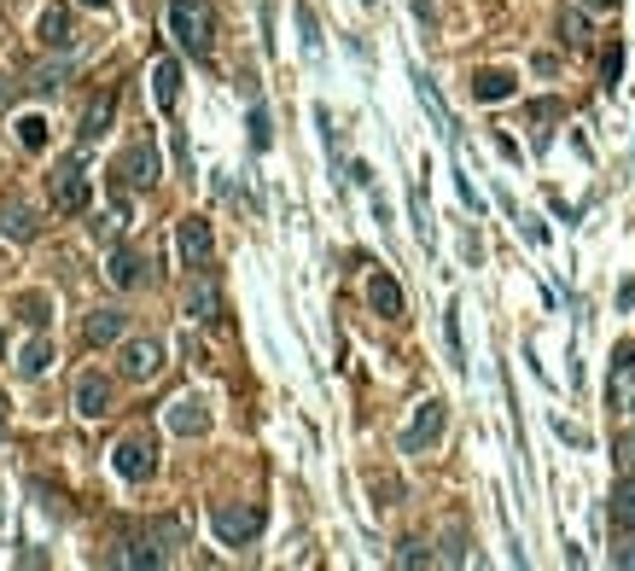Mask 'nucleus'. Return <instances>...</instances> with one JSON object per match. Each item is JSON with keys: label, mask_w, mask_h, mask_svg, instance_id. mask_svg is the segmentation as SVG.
Listing matches in <instances>:
<instances>
[{"label": "nucleus", "mask_w": 635, "mask_h": 571, "mask_svg": "<svg viewBox=\"0 0 635 571\" xmlns=\"http://www.w3.org/2000/svg\"><path fill=\"white\" fill-rule=\"evenodd\" d=\"M12 100H18V82H12V76H0V111H6Z\"/></svg>", "instance_id": "39"}, {"label": "nucleus", "mask_w": 635, "mask_h": 571, "mask_svg": "<svg viewBox=\"0 0 635 571\" xmlns=\"http://www.w3.org/2000/svg\"><path fill=\"white\" fill-rule=\"evenodd\" d=\"M560 41H566V47H583V41H589V18H583V12H560Z\"/></svg>", "instance_id": "28"}, {"label": "nucleus", "mask_w": 635, "mask_h": 571, "mask_svg": "<svg viewBox=\"0 0 635 571\" xmlns=\"http://www.w3.org/2000/svg\"><path fill=\"white\" fill-rule=\"evenodd\" d=\"M397 560H402V566H432V548H426V542H402Z\"/></svg>", "instance_id": "34"}, {"label": "nucleus", "mask_w": 635, "mask_h": 571, "mask_svg": "<svg viewBox=\"0 0 635 571\" xmlns=\"http://www.w3.org/2000/svg\"><path fill=\"white\" fill-rule=\"evenodd\" d=\"M187 315H193V321H204V327H216V321H222V298H216L210 274H199V286L187 292Z\"/></svg>", "instance_id": "17"}, {"label": "nucleus", "mask_w": 635, "mask_h": 571, "mask_svg": "<svg viewBox=\"0 0 635 571\" xmlns=\"http://www.w3.org/2000/svg\"><path fill=\"white\" fill-rule=\"evenodd\" d=\"M298 35H303V53L315 59V53H321V24H315V12H309V0H298Z\"/></svg>", "instance_id": "27"}, {"label": "nucleus", "mask_w": 635, "mask_h": 571, "mask_svg": "<svg viewBox=\"0 0 635 571\" xmlns=\"http://www.w3.org/2000/svg\"><path fill=\"white\" fill-rule=\"evenodd\" d=\"M35 35H41V47H53V53H70V47H76V24H70V12H65V6L41 12Z\"/></svg>", "instance_id": "11"}, {"label": "nucleus", "mask_w": 635, "mask_h": 571, "mask_svg": "<svg viewBox=\"0 0 635 571\" xmlns=\"http://www.w3.org/2000/svg\"><path fill=\"white\" fill-rule=\"evenodd\" d=\"M59 82H65V65H53V70L41 65V70H35V76H30V88H35V94H53Z\"/></svg>", "instance_id": "32"}, {"label": "nucleus", "mask_w": 635, "mask_h": 571, "mask_svg": "<svg viewBox=\"0 0 635 571\" xmlns=\"http://www.w3.org/2000/svg\"><path fill=\"white\" fill-rule=\"evenodd\" d=\"M18 140H24V152H41V146H47V123H41V117H24V123H18Z\"/></svg>", "instance_id": "30"}, {"label": "nucleus", "mask_w": 635, "mask_h": 571, "mask_svg": "<svg viewBox=\"0 0 635 571\" xmlns=\"http://www.w3.org/2000/svg\"><path fill=\"white\" fill-rule=\"evenodd\" d=\"M414 18H420L426 30H432V24H437V12H432V6H426V0H414Z\"/></svg>", "instance_id": "40"}, {"label": "nucleus", "mask_w": 635, "mask_h": 571, "mask_svg": "<svg viewBox=\"0 0 635 571\" xmlns=\"http://www.w3.org/2000/svg\"><path fill=\"white\" fill-rule=\"evenodd\" d=\"M123 333H129V315H123V309H94V315L82 321V338H88L94 350H100V344H117Z\"/></svg>", "instance_id": "10"}, {"label": "nucleus", "mask_w": 635, "mask_h": 571, "mask_svg": "<svg viewBox=\"0 0 635 571\" xmlns=\"http://www.w3.org/2000/svg\"><path fill=\"white\" fill-rule=\"evenodd\" d=\"M519 94V82L507 76V70H478L472 76V100L478 105H502V100H513Z\"/></svg>", "instance_id": "13"}, {"label": "nucleus", "mask_w": 635, "mask_h": 571, "mask_svg": "<svg viewBox=\"0 0 635 571\" xmlns=\"http://www.w3.org/2000/svg\"><path fill=\"white\" fill-rule=\"evenodd\" d=\"M612 566H635V531L618 542V548H612Z\"/></svg>", "instance_id": "36"}, {"label": "nucleus", "mask_w": 635, "mask_h": 571, "mask_svg": "<svg viewBox=\"0 0 635 571\" xmlns=\"http://www.w3.org/2000/svg\"><path fill=\"white\" fill-rule=\"evenodd\" d=\"M117 362H123V379H134V385H146V379H158V373H164V350H158L152 338H129Z\"/></svg>", "instance_id": "8"}, {"label": "nucleus", "mask_w": 635, "mask_h": 571, "mask_svg": "<svg viewBox=\"0 0 635 571\" xmlns=\"http://www.w3.org/2000/svg\"><path fill=\"white\" fill-rule=\"evenodd\" d=\"M443 344H449V368L467 373V344H461V303L443 309Z\"/></svg>", "instance_id": "22"}, {"label": "nucleus", "mask_w": 635, "mask_h": 571, "mask_svg": "<svg viewBox=\"0 0 635 571\" xmlns=\"http://www.w3.org/2000/svg\"><path fill=\"white\" fill-rule=\"evenodd\" d=\"M443 426H449V403L426 397V403L414 408V420L402 426V455H420V449H432L437 437H443Z\"/></svg>", "instance_id": "3"}, {"label": "nucleus", "mask_w": 635, "mask_h": 571, "mask_svg": "<svg viewBox=\"0 0 635 571\" xmlns=\"http://www.w3.org/2000/svg\"><path fill=\"white\" fill-rule=\"evenodd\" d=\"M589 6H618V0H589Z\"/></svg>", "instance_id": "42"}, {"label": "nucleus", "mask_w": 635, "mask_h": 571, "mask_svg": "<svg viewBox=\"0 0 635 571\" xmlns=\"http://www.w3.org/2000/svg\"><path fill=\"white\" fill-rule=\"evenodd\" d=\"M164 426L169 432H181V437H199L204 426H210V408H204L199 397H175V403L164 408Z\"/></svg>", "instance_id": "9"}, {"label": "nucleus", "mask_w": 635, "mask_h": 571, "mask_svg": "<svg viewBox=\"0 0 635 571\" xmlns=\"http://www.w3.org/2000/svg\"><path fill=\"white\" fill-rule=\"evenodd\" d=\"M158 175H164V164H158V146L152 140H134L129 152L117 158V181L123 187H152Z\"/></svg>", "instance_id": "6"}, {"label": "nucleus", "mask_w": 635, "mask_h": 571, "mask_svg": "<svg viewBox=\"0 0 635 571\" xmlns=\"http://www.w3.org/2000/svg\"><path fill=\"white\" fill-rule=\"evenodd\" d=\"M175 245H181V263L193 274H204L210 257H216V239H210V222H204V216H181V222H175Z\"/></svg>", "instance_id": "5"}, {"label": "nucleus", "mask_w": 635, "mask_h": 571, "mask_svg": "<svg viewBox=\"0 0 635 571\" xmlns=\"http://www.w3.org/2000/svg\"><path fill=\"white\" fill-rule=\"evenodd\" d=\"M368 303H373V315H385V321H402V286H397V280H391L385 269L368 280Z\"/></svg>", "instance_id": "14"}, {"label": "nucleus", "mask_w": 635, "mask_h": 571, "mask_svg": "<svg viewBox=\"0 0 635 571\" xmlns=\"http://www.w3.org/2000/svg\"><path fill=\"white\" fill-rule=\"evenodd\" d=\"M0 420H6V403H0Z\"/></svg>", "instance_id": "43"}, {"label": "nucleus", "mask_w": 635, "mask_h": 571, "mask_svg": "<svg viewBox=\"0 0 635 571\" xmlns=\"http://www.w3.org/2000/svg\"><path fill=\"white\" fill-rule=\"evenodd\" d=\"M0 234L18 239V245H30V239L41 234V222H35V216H30V210H24L18 199H6V204H0Z\"/></svg>", "instance_id": "16"}, {"label": "nucleus", "mask_w": 635, "mask_h": 571, "mask_svg": "<svg viewBox=\"0 0 635 571\" xmlns=\"http://www.w3.org/2000/svg\"><path fill=\"white\" fill-rule=\"evenodd\" d=\"M105 566H164V554H158V548H152V542H123V548H117V554H105Z\"/></svg>", "instance_id": "23"}, {"label": "nucleus", "mask_w": 635, "mask_h": 571, "mask_svg": "<svg viewBox=\"0 0 635 571\" xmlns=\"http://www.w3.org/2000/svg\"><path fill=\"white\" fill-rule=\"evenodd\" d=\"M612 531H635V472H618L612 484Z\"/></svg>", "instance_id": "18"}, {"label": "nucleus", "mask_w": 635, "mask_h": 571, "mask_svg": "<svg viewBox=\"0 0 635 571\" xmlns=\"http://www.w3.org/2000/svg\"><path fill=\"white\" fill-rule=\"evenodd\" d=\"M169 35H175L193 59H210V41H216L210 0H169Z\"/></svg>", "instance_id": "1"}, {"label": "nucleus", "mask_w": 635, "mask_h": 571, "mask_svg": "<svg viewBox=\"0 0 635 571\" xmlns=\"http://www.w3.org/2000/svg\"><path fill=\"white\" fill-rule=\"evenodd\" d=\"M531 117H536V123H554V117H560V100H536Z\"/></svg>", "instance_id": "37"}, {"label": "nucleus", "mask_w": 635, "mask_h": 571, "mask_svg": "<svg viewBox=\"0 0 635 571\" xmlns=\"http://www.w3.org/2000/svg\"><path fill=\"white\" fill-rule=\"evenodd\" d=\"M408 204H414V234H420V245H432V210H426V181H414V187H408Z\"/></svg>", "instance_id": "26"}, {"label": "nucleus", "mask_w": 635, "mask_h": 571, "mask_svg": "<svg viewBox=\"0 0 635 571\" xmlns=\"http://www.w3.org/2000/svg\"><path fill=\"white\" fill-rule=\"evenodd\" d=\"M414 94H420V105L432 111V123H437V129H443V135L455 140V117H449V105L437 100V88H432V76H426V70H414Z\"/></svg>", "instance_id": "21"}, {"label": "nucleus", "mask_w": 635, "mask_h": 571, "mask_svg": "<svg viewBox=\"0 0 635 571\" xmlns=\"http://www.w3.org/2000/svg\"><path fill=\"white\" fill-rule=\"evenodd\" d=\"M519 228H525V239H531V245H542V239H548V228H542L536 216H519Z\"/></svg>", "instance_id": "38"}, {"label": "nucleus", "mask_w": 635, "mask_h": 571, "mask_svg": "<svg viewBox=\"0 0 635 571\" xmlns=\"http://www.w3.org/2000/svg\"><path fill=\"white\" fill-rule=\"evenodd\" d=\"M601 76H606V88H618V76H624V47H618V41L606 47V59H601Z\"/></svg>", "instance_id": "31"}, {"label": "nucleus", "mask_w": 635, "mask_h": 571, "mask_svg": "<svg viewBox=\"0 0 635 571\" xmlns=\"http://www.w3.org/2000/svg\"><path fill=\"white\" fill-rule=\"evenodd\" d=\"M152 100H158V111H175V100H181V65L175 59L152 65Z\"/></svg>", "instance_id": "15"}, {"label": "nucleus", "mask_w": 635, "mask_h": 571, "mask_svg": "<svg viewBox=\"0 0 635 571\" xmlns=\"http://www.w3.org/2000/svg\"><path fill=\"white\" fill-rule=\"evenodd\" d=\"M612 455H618V472H635V432H618Z\"/></svg>", "instance_id": "33"}, {"label": "nucleus", "mask_w": 635, "mask_h": 571, "mask_svg": "<svg viewBox=\"0 0 635 571\" xmlns=\"http://www.w3.org/2000/svg\"><path fill=\"white\" fill-rule=\"evenodd\" d=\"M12 309H18V315H24V321H30L35 333H41V327H47V321H53V298H47V292H24V298L12 303Z\"/></svg>", "instance_id": "25"}, {"label": "nucleus", "mask_w": 635, "mask_h": 571, "mask_svg": "<svg viewBox=\"0 0 635 571\" xmlns=\"http://www.w3.org/2000/svg\"><path fill=\"white\" fill-rule=\"evenodd\" d=\"M82 6H100V12H105V6H111V0H82Z\"/></svg>", "instance_id": "41"}, {"label": "nucleus", "mask_w": 635, "mask_h": 571, "mask_svg": "<svg viewBox=\"0 0 635 571\" xmlns=\"http://www.w3.org/2000/svg\"><path fill=\"white\" fill-rule=\"evenodd\" d=\"M47 362H53V338L47 333H35L24 350H18V373H30V379H41L47 373Z\"/></svg>", "instance_id": "24"}, {"label": "nucleus", "mask_w": 635, "mask_h": 571, "mask_svg": "<svg viewBox=\"0 0 635 571\" xmlns=\"http://www.w3.org/2000/svg\"><path fill=\"white\" fill-rule=\"evenodd\" d=\"M362 6H373V0H362Z\"/></svg>", "instance_id": "44"}, {"label": "nucleus", "mask_w": 635, "mask_h": 571, "mask_svg": "<svg viewBox=\"0 0 635 571\" xmlns=\"http://www.w3.org/2000/svg\"><path fill=\"white\" fill-rule=\"evenodd\" d=\"M105 274H111V286H117V292H134V286H140V257H134L129 245H111Z\"/></svg>", "instance_id": "19"}, {"label": "nucleus", "mask_w": 635, "mask_h": 571, "mask_svg": "<svg viewBox=\"0 0 635 571\" xmlns=\"http://www.w3.org/2000/svg\"><path fill=\"white\" fill-rule=\"evenodd\" d=\"M111 117H117V94H100V100L82 111V146H94V140L111 129Z\"/></svg>", "instance_id": "20"}, {"label": "nucleus", "mask_w": 635, "mask_h": 571, "mask_svg": "<svg viewBox=\"0 0 635 571\" xmlns=\"http://www.w3.org/2000/svg\"><path fill=\"white\" fill-rule=\"evenodd\" d=\"M210 525H216V537L228 542V548H245V542H257L263 537V507H216V513H210Z\"/></svg>", "instance_id": "4"}, {"label": "nucleus", "mask_w": 635, "mask_h": 571, "mask_svg": "<svg viewBox=\"0 0 635 571\" xmlns=\"http://www.w3.org/2000/svg\"><path fill=\"white\" fill-rule=\"evenodd\" d=\"M111 467L123 472L129 484L152 478V472H158V449H152V437H123V443H117V455H111Z\"/></svg>", "instance_id": "7"}, {"label": "nucleus", "mask_w": 635, "mask_h": 571, "mask_svg": "<svg viewBox=\"0 0 635 571\" xmlns=\"http://www.w3.org/2000/svg\"><path fill=\"white\" fill-rule=\"evenodd\" d=\"M76 414H88V420L111 414V385H105L100 373H82L76 379Z\"/></svg>", "instance_id": "12"}, {"label": "nucleus", "mask_w": 635, "mask_h": 571, "mask_svg": "<svg viewBox=\"0 0 635 571\" xmlns=\"http://www.w3.org/2000/svg\"><path fill=\"white\" fill-rule=\"evenodd\" d=\"M53 210L59 216H82L88 204H94V181H88V169H82V158H65V164L53 169Z\"/></svg>", "instance_id": "2"}, {"label": "nucleus", "mask_w": 635, "mask_h": 571, "mask_svg": "<svg viewBox=\"0 0 635 571\" xmlns=\"http://www.w3.org/2000/svg\"><path fill=\"white\" fill-rule=\"evenodd\" d=\"M554 432L566 437V443H577V449H589V432H583V426H571V420H554Z\"/></svg>", "instance_id": "35"}, {"label": "nucleus", "mask_w": 635, "mask_h": 571, "mask_svg": "<svg viewBox=\"0 0 635 571\" xmlns=\"http://www.w3.org/2000/svg\"><path fill=\"white\" fill-rule=\"evenodd\" d=\"M268 111H263V100H251V152H268Z\"/></svg>", "instance_id": "29"}]
</instances>
